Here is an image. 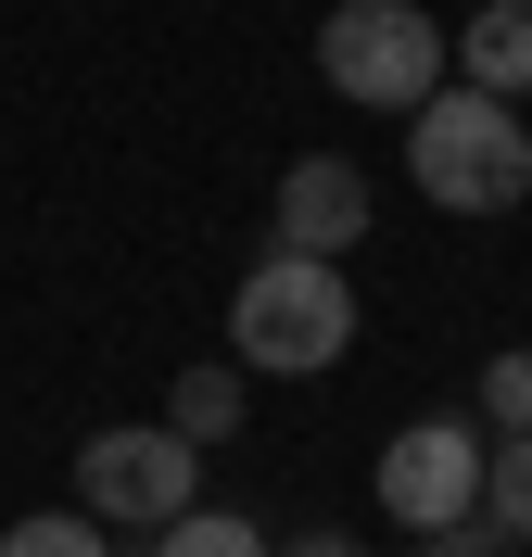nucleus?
I'll use <instances>...</instances> for the list:
<instances>
[{
	"label": "nucleus",
	"mask_w": 532,
	"mask_h": 557,
	"mask_svg": "<svg viewBox=\"0 0 532 557\" xmlns=\"http://www.w3.org/2000/svg\"><path fill=\"white\" fill-rule=\"evenodd\" d=\"M406 177H419L444 215H507L532 190V127L495 102V89H431L419 114H406Z\"/></svg>",
	"instance_id": "1"
},
{
	"label": "nucleus",
	"mask_w": 532,
	"mask_h": 557,
	"mask_svg": "<svg viewBox=\"0 0 532 557\" xmlns=\"http://www.w3.org/2000/svg\"><path fill=\"white\" fill-rule=\"evenodd\" d=\"M343 343H355V292H343L330 253L280 242L242 292H228V355L267 368V381H318V368H343Z\"/></svg>",
	"instance_id": "2"
},
{
	"label": "nucleus",
	"mask_w": 532,
	"mask_h": 557,
	"mask_svg": "<svg viewBox=\"0 0 532 557\" xmlns=\"http://www.w3.org/2000/svg\"><path fill=\"white\" fill-rule=\"evenodd\" d=\"M444 51H457V26H431L419 0H330L318 26V76L368 114H419L444 89Z\"/></svg>",
	"instance_id": "3"
},
{
	"label": "nucleus",
	"mask_w": 532,
	"mask_h": 557,
	"mask_svg": "<svg viewBox=\"0 0 532 557\" xmlns=\"http://www.w3.org/2000/svg\"><path fill=\"white\" fill-rule=\"evenodd\" d=\"M76 507L102 532H165L177 507H203V444L177 418H127V431H89L76 444Z\"/></svg>",
	"instance_id": "4"
},
{
	"label": "nucleus",
	"mask_w": 532,
	"mask_h": 557,
	"mask_svg": "<svg viewBox=\"0 0 532 557\" xmlns=\"http://www.w3.org/2000/svg\"><path fill=\"white\" fill-rule=\"evenodd\" d=\"M368 494H381L393 532H444V520H469V507H482V418H469V406L406 418V431L381 444V469H368Z\"/></svg>",
	"instance_id": "5"
},
{
	"label": "nucleus",
	"mask_w": 532,
	"mask_h": 557,
	"mask_svg": "<svg viewBox=\"0 0 532 557\" xmlns=\"http://www.w3.org/2000/svg\"><path fill=\"white\" fill-rule=\"evenodd\" d=\"M368 228H381V203H368V165H343V152H305V165L280 177V242H292V253H330V267H343Z\"/></svg>",
	"instance_id": "6"
},
{
	"label": "nucleus",
	"mask_w": 532,
	"mask_h": 557,
	"mask_svg": "<svg viewBox=\"0 0 532 557\" xmlns=\"http://www.w3.org/2000/svg\"><path fill=\"white\" fill-rule=\"evenodd\" d=\"M457 64H469V89L520 102V89H532V0H482L469 38H457Z\"/></svg>",
	"instance_id": "7"
},
{
	"label": "nucleus",
	"mask_w": 532,
	"mask_h": 557,
	"mask_svg": "<svg viewBox=\"0 0 532 557\" xmlns=\"http://www.w3.org/2000/svg\"><path fill=\"white\" fill-rule=\"evenodd\" d=\"M482 520H495L507 545H532V431H495V444H482Z\"/></svg>",
	"instance_id": "8"
},
{
	"label": "nucleus",
	"mask_w": 532,
	"mask_h": 557,
	"mask_svg": "<svg viewBox=\"0 0 532 557\" xmlns=\"http://www.w3.org/2000/svg\"><path fill=\"white\" fill-rule=\"evenodd\" d=\"M242 381H253L242 355H228V368H190V381L165 393V418L190 431V444H215V431H242Z\"/></svg>",
	"instance_id": "9"
},
{
	"label": "nucleus",
	"mask_w": 532,
	"mask_h": 557,
	"mask_svg": "<svg viewBox=\"0 0 532 557\" xmlns=\"http://www.w3.org/2000/svg\"><path fill=\"white\" fill-rule=\"evenodd\" d=\"M152 557H267V532L228 520V507H177V520L152 532Z\"/></svg>",
	"instance_id": "10"
},
{
	"label": "nucleus",
	"mask_w": 532,
	"mask_h": 557,
	"mask_svg": "<svg viewBox=\"0 0 532 557\" xmlns=\"http://www.w3.org/2000/svg\"><path fill=\"white\" fill-rule=\"evenodd\" d=\"M0 557H114V545H102V520H89V507H38V520L0 532Z\"/></svg>",
	"instance_id": "11"
},
{
	"label": "nucleus",
	"mask_w": 532,
	"mask_h": 557,
	"mask_svg": "<svg viewBox=\"0 0 532 557\" xmlns=\"http://www.w3.org/2000/svg\"><path fill=\"white\" fill-rule=\"evenodd\" d=\"M482 431H532V343H507L482 368Z\"/></svg>",
	"instance_id": "12"
},
{
	"label": "nucleus",
	"mask_w": 532,
	"mask_h": 557,
	"mask_svg": "<svg viewBox=\"0 0 532 557\" xmlns=\"http://www.w3.org/2000/svg\"><path fill=\"white\" fill-rule=\"evenodd\" d=\"M419 557H507V532H495V520H482V532L444 520V532H419Z\"/></svg>",
	"instance_id": "13"
},
{
	"label": "nucleus",
	"mask_w": 532,
	"mask_h": 557,
	"mask_svg": "<svg viewBox=\"0 0 532 557\" xmlns=\"http://www.w3.org/2000/svg\"><path fill=\"white\" fill-rule=\"evenodd\" d=\"M267 557H368L355 532H292V545H267Z\"/></svg>",
	"instance_id": "14"
}]
</instances>
